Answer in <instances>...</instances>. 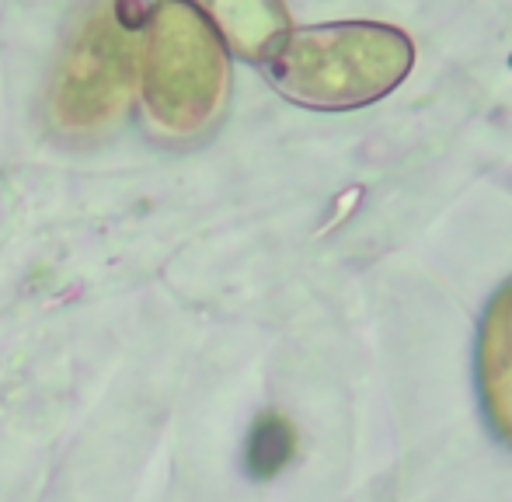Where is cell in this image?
I'll use <instances>...</instances> for the list:
<instances>
[{
	"mask_svg": "<svg viewBox=\"0 0 512 502\" xmlns=\"http://www.w3.org/2000/svg\"><path fill=\"white\" fill-rule=\"evenodd\" d=\"M481 394L495 433L512 447V286L492 300L481 328Z\"/></svg>",
	"mask_w": 512,
	"mask_h": 502,
	"instance_id": "obj_3",
	"label": "cell"
},
{
	"mask_svg": "<svg viewBox=\"0 0 512 502\" xmlns=\"http://www.w3.org/2000/svg\"><path fill=\"white\" fill-rule=\"evenodd\" d=\"M415 67L405 32L380 21H338L290 32L269 53V77L310 109H359L391 95Z\"/></svg>",
	"mask_w": 512,
	"mask_h": 502,
	"instance_id": "obj_1",
	"label": "cell"
},
{
	"mask_svg": "<svg viewBox=\"0 0 512 502\" xmlns=\"http://www.w3.org/2000/svg\"><path fill=\"white\" fill-rule=\"evenodd\" d=\"M244 56H269L276 42L286 35V14L279 0H209Z\"/></svg>",
	"mask_w": 512,
	"mask_h": 502,
	"instance_id": "obj_4",
	"label": "cell"
},
{
	"mask_svg": "<svg viewBox=\"0 0 512 502\" xmlns=\"http://www.w3.org/2000/svg\"><path fill=\"white\" fill-rule=\"evenodd\" d=\"M157 35V70L150 77V105L175 129H199L220 109L227 88V60L213 28L192 7H164Z\"/></svg>",
	"mask_w": 512,
	"mask_h": 502,
	"instance_id": "obj_2",
	"label": "cell"
},
{
	"mask_svg": "<svg viewBox=\"0 0 512 502\" xmlns=\"http://www.w3.org/2000/svg\"><path fill=\"white\" fill-rule=\"evenodd\" d=\"M297 433L283 415H258L248 433V471L251 478H272L293 461Z\"/></svg>",
	"mask_w": 512,
	"mask_h": 502,
	"instance_id": "obj_5",
	"label": "cell"
}]
</instances>
